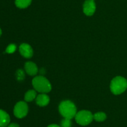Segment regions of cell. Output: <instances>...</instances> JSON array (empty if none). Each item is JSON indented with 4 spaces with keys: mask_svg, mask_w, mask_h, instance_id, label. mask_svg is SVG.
Segmentation results:
<instances>
[{
    "mask_svg": "<svg viewBox=\"0 0 127 127\" xmlns=\"http://www.w3.org/2000/svg\"><path fill=\"white\" fill-rule=\"evenodd\" d=\"M59 112L64 118L71 120L75 117L77 113V108L73 102L70 100H64L59 105Z\"/></svg>",
    "mask_w": 127,
    "mask_h": 127,
    "instance_id": "1",
    "label": "cell"
},
{
    "mask_svg": "<svg viewBox=\"0 0 127 127\" xmlns=\"http://www.w3.org/2000/svg\"><path fill=\"white\" fill-rule=\"evenodd\" d=\"M32 85L34 89L41 93H47L52 90L51 83L45 77L38 75L32 80Z\"/></svg>",
    "mask_w": 127,
    "mask_h": 127,
    "instance_id": "2",
    "label": "cell"
},
{
    "mask_svg": "<svg viewBox=\"0 0 127 127\" xmlns=\"http://www.w3.org/2000/svg\"><path fill=\"white\" fill-rule=\"evenodd\" d=\"M110 90L114 95H120L124 93L127 88V80L125 78L117 76L112 80L110 85Z\"/></svg>",
    "mask_w": 127,
    "mask_h": 127,
    "instance_id": "3",
    "label": "cell"
},
{
    "mask_svg": "<svg viewBox=\"0 0 127 127\" xmlns=\"http://www.w3.org/2000/svg\"><path fill=\"white\" fill-rule=\"evenodd\" d=\"M74 118L78 124L81 126H86L93 122L94 115L88 110H81L77 112Z\"/></svg>",
    "mask_w": 127,
    "mask_h": 127,
    "instance_id": "4",
    "label": "cell"
},
{
    "mask_svg": "<svg viewBox=\"0 0 127 127\" xmlns=\"http://www.w3.org/2000/svg\"><path fill=\"white\" fill-rule=\"evenodd\" d=\"M28 105L25 102H17L14 108V114L18 118H22L26 117L28 113Z\"/></svg>",
    "mask_w": 127,
    "mask_h": 127,
    "instance_id": "5",
    "label": "cell"
},
{
    "mask_svg": "<svg viewBox=\"0 0 127 127\" xmlns=\"http://www.w3.org/2000/svg\"><path fill=\"white\" fill-rule=\"evenodd\" d=\"M96 9V6L93 0H86L83 4V12L86 16H93Z\"/></svg>",
    "mask_w": 127,
    "mask_h": 127,
    "instance_id": "6",
    "label": "cell"
},
{
    "mask_svg": "<svg viewBox=\"0 0 127 127\" xmlns=\"http://www.w3.org/2000/svg\"><path fill=\"white\" fill-rule=\"evenodd\" d=\"M20 54L24 57L29 59L33 56V49L29 44L26 43H23L19 46Z\"/></svg>",
    "mask_w": 127,
    "mask_h": 127,
    "instance_id": "7",
    "label": "cell"
},
{
    "mask_svg": "<svg viewBox=\"0 0 127 127\" xmlns=\"http://www.w3.org/2000/svg\"><path fill=\"white\" fill-rule=\"evenodd\" d=\"M25 70L26 73L29 75H35L38 73V67L37 65L32 62H27L24 65Z\"/></svg>",
    "mask_w": 127,
    "mask_h": 127,
    "instance_id": "8",
    "label": "cell"
},
{
    "mask_svg": "<svg viewBox=\"0 0 127 127\" xmlns=\"http://www.w3.org/2000/svg\"><path fill=\"white\" fill-rule=\"evenodd\" d=\"M50 98L45 93H41L36 97V103L40 107H45L49 103Z\"/></svg>",
    "mask_w": 127,
    "mask_h": 127,
    "instance_id": "9",
    "label": "cell"
},
{
    "mask_svg": "<svg viewBox=\"0 0 127 127\" xmlns=\"http://www.w3.org/2000/svg\"><path fill=\"white\" fill-rule=\"evenodd\" d=\"M10 123V117L5 111L0 109V127H7Z\"/></svg>",
    "mask_w": 127,
    "mask_h": 127,
    "instance_id": "10",
    "label": "cell"
},
{
    "mask_svg": "<svg viewBox=\"0 0 127 127\" xmlns=\"http://www.w3.org/2000/svg\"><path fill=\"white\" fill-rule=\"evenodd\" d=\"M32 0H16L15 4L17 7L21 9H24L28 7L31 4Z\"/></svg>",
    "mask_w": 127,
    "mask_h": 127,
    "instance_id": "11",
    "label": "cell"
},
{
    "mask_svg": "<svg viewBox=\"0 0 127 127\" xmlns=\"http://www.w3.org/2000/svg\"><path fill=\"white\" fill-rule=\"evenodd\" d=\"M36 95H37V93H36L35 90H30L27 91L25 94L24 99L26 102H32L35 98H36Z\"/></svg>",
    "mask_w": 127,
    "mask_h": 127,
    "instance_id": "12",
    "label": "cell"
},
{
    "mask_svg": "<svg viewBox=\"0 0 127 127\" xmlns=\"http://www.w3.org/2000/svg\"><path fill=\"white\" fill-rule=\"evenodd\" d=\"M107 115L104 112H97L94 115V120L96 122H102L106 120Z\"/></svg>",
    "mask_w": 127,
    "mask_h": 127,
    "instance_id": "13",
    "label": "cell"
},
{
    "mask_svg": "<svg viewBox=\"0 0 127 127\" xmlns=\"http://www.w3.org/2000/svg\"><path fill=\"white\" fill-rule=\"evenodd\" d=\"M72 122L70 119L68 118H63L61 122V127H71Z\"/></svg>",
    "mask_w": 127,
    "mask_h": 127,
    "instance_id": "14",
    "label": "cell"
},
{
    "mask_svg": "<svg viewBox=\"0 0 127 127\" xmlns=\"http://www.w3.org/2000/svg\"><path fill=\"white\" fill-rule=\"evenodd\" d=\"M16 49V46L14 44H11L9 45L6 48V52L8 54L13 53Z\"/></svg>",
    "mask_w": 127,
    "mask_h": 127,
    "instance_id": "15",
    "label": "cell"
},
{
    "mask_svg": "<svg viewBox=\"0 0 127 127\" xmlns=\"http://www.w3.org/2000/svg\"><path fill=\"white\" fill-rule=\"evenodd\" d=\"M16 75H17V78L18 80H22L25 77L24 73L22 70H18L16 73Z\"/></svg>",
    "mask_w": 127,
    "mask_h": 127,
    "instance_id": "16",
    "label": "cell"
},
{
    "mask_svg": "<svg viewBox=\"0 0 127 127\" xmlns=\"http://www.w3.org/2000/svg\"><path fill=\"white\" fill-rule=\"evenodd\" d=\"M7 127H20V126L17 123H9V125L7 126Z\"/></svg>",
    "mask_w": 127,
    "mask_h": 127,
    "instance_id": "17",
    "label": "cell"
},
{
    "mask_svg": "<svg viewBox=\"0 0 127 127\" xmlns=\"http://www.w3.org/2000/svg\"><path fill=\"white\" fill-rule=\"evenodd\" d=\"M47 127H61L57 124H51L50 125H48Z\"/></svg>",
    "mask_w": 127,
    "mask_h": 127,
    "instance_id": "18",
    "label": "cell"
},
{
    "mask_svg": "<svg viewBox=\"0 0 127 127\" xmlns=\"http://www.w3.org/2000/svg\"><path fill=\"white\" fill-rule=\"evenodd\" d=\"M1 34H2V31H1V28H0V36H1Z\"/></svg>",
    "mask_w": 127,
    "mask_h": 127,
    "instance_id": "19",
    "label": "cell"
},
{
    "mask_svg": "<svg viewBox=\"0 0 127 127\" xmlns=\"http://www.w3.org/2000/svg\"><path fill=\"white\" fill-rule=\"evenodd\" d=\"M93 1H95V0H93Z\"/></svg>",
    "mask_w": 127,
    "mask_h": 127,
    "instance_id": "20",
    "label": "cell"
}]
</instances>
